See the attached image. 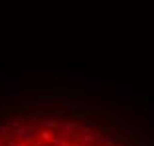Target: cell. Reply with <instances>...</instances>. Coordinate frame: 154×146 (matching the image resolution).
<instances>
[{
	"mask_svg": "<svg viewBox=\"0 0 154 146\" xmlns=\"http://www.w3.org/2000/svg\"><path fill=\"white\" fill-rule=\"evenodd\" d=\"M8 124H0V134H4V136H6V134H8Z\"/></svg>",
	"mask_w": 154,
	"mask_h": 146,
	"instance_id": "1",
	"label": "cell"
}]
</instances>
